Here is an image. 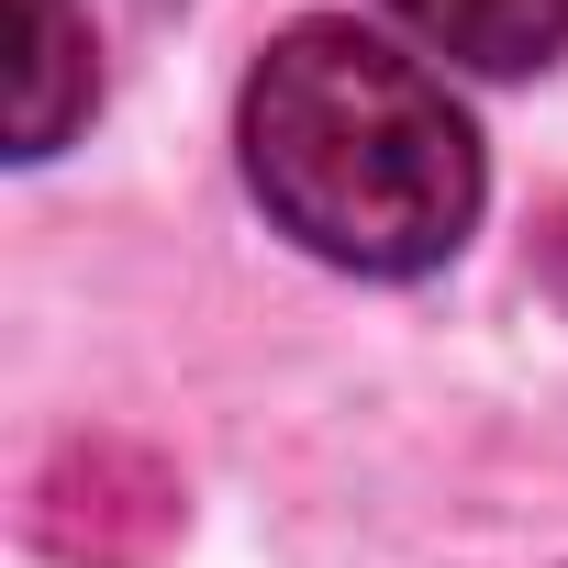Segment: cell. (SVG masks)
I'll return each instance as SVG.
<instances>
[{"label": "cell", "mask_w": 568, "mask_h": 568, "mask_svg": "<svg viewBox=\"0 0 568 568\" xmlns=\"http://www.w3.org/2000/svg\"><path fill=\"white\" fill-rule=\"evenodd\" d=\"M535 267H546V291H557V302H568V201H557V212H546V234H535Z\"/></svg>", "instance_id": "obj_5"}, {"label": "cell", "mask_w": 568, "mask_h": 568, "mask_svg": "<svg viewBox=\"0 0 568 568\" xmlns=\"http://www.w3.org/2000/svg\"><path fill=\"white\" fill-rule=\"evenodd\" d=\"M245 190L302 256L346 278H424L479 223V134L424 57L368 23H291L234 101Z\"/></svg>", "instance_id": "obj_1"}, {"label": "cell", "mask_w": 568, "mask_h": 568, "mask_svg": "<svg viewBox=\"0 0 568 568\" xmlns=\"http://www.w3.org/2000/svg\"><path fill=\"white\" fill-rule=\"evenodd\" d=\"M101 101L79 0H12V156H57Z\"/></svg>", "instance_id": "obj_3"}, {"label": "cell", "mask_w": 568, "mask_h": 568, "mask_svg": "<svg viewBox=\"0 0 568 568\" xmlns=\"http://www.w3.org/2000/svg\"><path fill=\"white\" fill-rule=\"evenodd\" d=\"M379 12L424 57L479 68V79H535L568 57V0H379Z\"/></svg>", "instance_id": "obj_4"}, {"label": "cell", "mask_w": 568, "mask_h": 568, "mask_svg": "<svg viewBox=\"0 0 568 568\" xmlns=\"http://www.w3.org/2000/svg\"><path fill=\"white\" fill-rule=\"evenodd\" d=\"M34 535L68 568H145L179 535V479L145 446H123V435L57 446V468L34 479Z\"/></svg>", "instance_id": "obj_2"}]
</instances>
